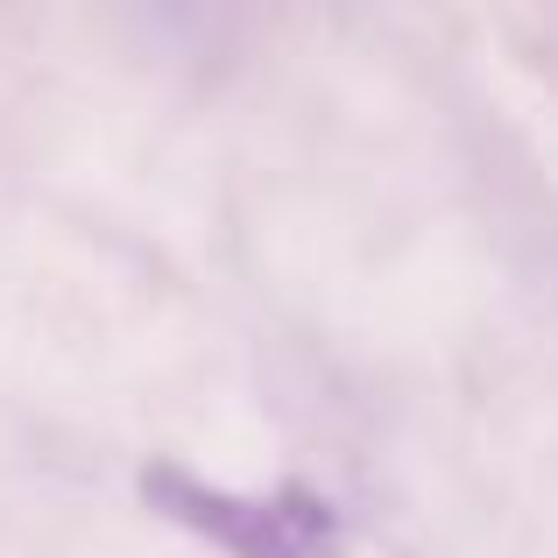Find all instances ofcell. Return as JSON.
<instances>
[{
	"instance_id": "obj_1",
	"label": "cell",
	"mask_w": 558,
	"mask_h": 558,
	"mask_svg": "<svg viewBox=\"0 0 558 558\" xmlns=\"http://www.w3.org/2000/svg\"><path fill=\"white\" fill-rule=\"evenodd\" d=\"M142 502L219 558H340V517L304 481H283L276 495H241L184 474L178 460H156L142 466Z\"/></svg>"
}]
</instances>
